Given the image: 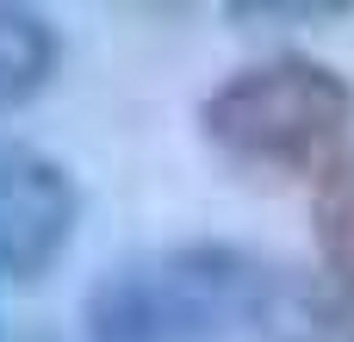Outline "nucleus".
Wrapping results in <instances>:
<instances>
[{"mask_svg": "<svg viewBox=\"0 0 354 342\" xmlns=\"http://www.w3.org/2000/svg\"><path fill=\"white\" fill-rule=\"evenodd\" d=\"M299 274L236 243L131 255L87 293V342H280Z\"/></svg>", "mask_w": 354, "mask_h": 342, "instance_id": "nucleus-1", "label": "nucleus"}, {"mask_svg": "<svg viewBox=\"0 0 354 342\" xmlns=\"http://www.w3.org/2000/svg\"><path fill=\"white\" fill-rule=\"evenodd\" d=\"M205 143L249 168V174H330L342 162V143L354 131V87L317 56L280 50L261 62H243L199 100Z\"/></svg>", "mask_w": 354, "mask_h": 342, "instance_id": "nucleus-2", "label": "nucleus"}, {"mask_svg": "<svg viewBox=\"0 0 354 342\" xmlns=\"http://www.w3.org/2000/svg\"><path fill=\"white\" fill-rule=\"evenodd\" d=\"M68 237H75L68 174L44 150L0 137V280H37Z\"/></svg>", "mask_w": 354, "mask_h": 342, "instance_id": "nucleus-3", "label": "nucleus"}, {"mask_svg": "<svg viewBox=\"0 0 354 342\" xmlns=\"http://www.w3.org/2000/svg\"><path fill=\"white\" fill-rule=\"evenodd\" d=\"M56 25L44 12H25V6H0V112L25 106L44 93V81L56 75Z\"/></svg>", "mask_w": 354, "mask_h": 342, "instance_id": "nucleus-4", "label": "nucleus"}, {"mask_svg": "<svg viewBox=\"0 0 354 342\" xmlns=\"http://www.w3.org/2000/svg\"><path fill=\"white\" fill-rule=\"evenodd\" d=\"M311 231H317L324 274L354 287V150H342V162L317 181V199H311Z\"/></svg>", "mask_w": 354, "mask_h": 342, "instance_id": "nucleus-5", "label": "nucleus"}, {"mask_svg": "<svg viewBox=\"0 0 354 342\" xmlns=\"http://www.w3.org/2000/svg\"><path fill=\"white\" fill-rule=\"evenodd\" d=\"M280 342H354V287L330 280V274H299L292 293V318Z\"/></svg>", "mask_w": 354, "mask_h": 342, "instance_id": "nucleus-6", "label": "nucleus"}]
</instances>
